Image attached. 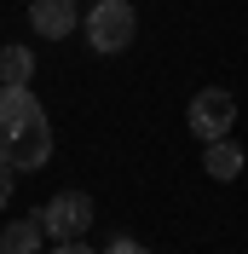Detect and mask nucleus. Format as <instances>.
<instances>
[{"mask_svg":"<svg viewBox=\"0 0 248 254\" xmlns=\"http://www.w3.org/2000/svg\"><path fill=\"white\" fill-rule=\"evenodd\" d=\"M0 162H12L17 174L52 162V127L29 87H0Z\"/></svg>","mask_w":248,"mask_h":254,"instance_id":"obj_1","label":"nucleus"},{"mask_svg":"<svg viewBox=\"0 0 248 254\" xmlns=\"http://www.w3.org/2000/svg\"><path fill=\"white\" fill-rule=\"evenodd\" d=\"M81 35H87V47L116 58V52L133 47V35H139V17L127 0H93V12H81Z\"/></svg>","mask_w":248,"mask_h":254,"instance_id":"obj_2","label":"nucleus"},{"mask_svg":"<svg viewBox=\"0 0 248 254\" xmlns=\"http://www.w3.org/2000/svg\"><path fill=\"white\" fill-rule=\"evenodd\" d=\"M35 220H41V231L52 243H75V237L93 231V196L87 190H58V196H47V208Z\"/></svg>","mask_w":248,"mask_h":254,"instance_id":"obj_3","label":"nucleus"},{"mask_svg":"<svg viewBox=\"0 0 248 254\" xmlns=\"http://www.w3.org/2000/svg\"><path fill=\"white\" fill-rule=\"evenodd\" d=\"M231 122H237V98L225 93V87H202V93L190 98V110H185V127L196 133L202 144L231 139Z\"/></svg>","mask_w":248,"mask_h":254,"instance_id":"obj_4","label":"nucleus"},{"mask_svg":"<svg viewBox=\"0 0 248 254\" xmlns=\"http://www.w3.org/2000/svg\"><path fill=\"white\" fill-rule=\"evenodd\" d=\"M29 29L41 35V41H63L69 29H81L75 0H29Z\"/></svg>","mask_w":248,"mask_h":254,"instance_id":"obj_5","label":"nucleus"},{"mask_svg":"<svg viewBox=\"0 0 248 254\" xmlns=\"http://www.w3.org/2000/svg\"><path fill=\"white\" fill-rule=\"evenodd\" d=\"M41 220H12L0 225V254H41Z\"/></svg>","mask_w":248,"mask_h":254,"instance_id":"obj_6","label":"nucleus"},{"mask_svg":"<svg viewBox=\"0 0 248 254\" xmlns=\"http://www.w3.org/2000/svg\"><path fill=\"white\" fill-rule=\"evenodd\" d=\"M35 81V52L29 47H0V87H29Z\"/></svg>","mask_w":248,"mask_h":254,"instance_id":"obj_7","label":"nucleus"},{"mask_svg":"<svg viewBox=\"0 0 248 254\" xmlns=\"http://www.w3.org/2000/svg\"><path fill=\"white\" fill-rule=\"evenodd\" d=\"M202 168H208V179H237L243 174V150H237L231 139H214L208 156H202Z\"/></svg>","mask_w":248,"mask_h":254,"instance_id":"obj_8","label":"nucleus"},{"mask_svg":"<svg viewBox=\"0 0 248 254\" xmlns=\"http://www.w3.org/2000/svg\"><path fill=\"white\" fill-rule=\"evenodd\" d=\"M12 174H17V168H12V162H0V208H6V202H12Z\"/></svg>","mask_w":248,"mask_h":254,"instance_id":"obj_9","label":"nucleus"},{"mask_svg":"<svg viewBox=\"0 0 248 254\" xmlns=\"http://www.w3.org/2000/svg\"><path fill=\"white\" fill-rule=\"evenodd\" d=\"M110 254H150V249H144V243H133V237H116V243H110Z\"/></svg>","mask_w":248,"mask_h":254,"instance_id":"obj_10","label":"nucleus"},{"mask_svg":"<svg viewBox=\"0 0 248 254\" xmlns=\"http://www.w3.org/2000/svg\"><path fill=\"white\" fill-rule=\"evenodd\" d=\"M52 254H93V249H87V243L75 237V243H58V249H52Z\"/></svg>","mask_w":248,"mask_h":254,"instance_id":"obj_11","label":"nucleus"}]
</instances>
